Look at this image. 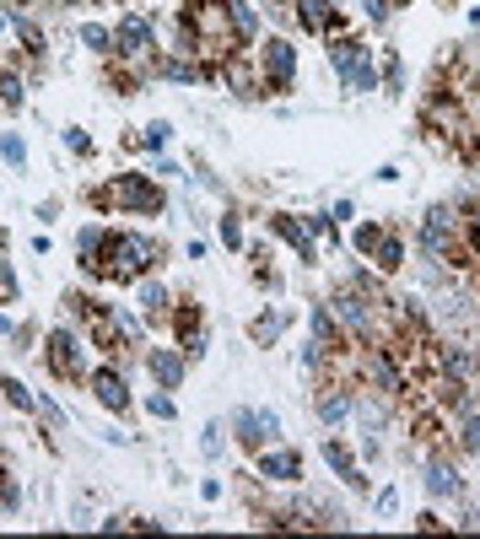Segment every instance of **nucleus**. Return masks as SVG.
<instances>
[{"mask_svg":"<svg viewBox=\"0 0 480 539\" xmlns=\"http://www.w3.org/2000/svg\"><path fill=\"white\" fill-rule=\"evenodd\" d=\"M98 200H114L120 211H135V216H157V211H162V189L146 179V173H120Z\"/></svg>","mask_w":480,"mask_h":539,"instance_id":"nucleus-1","label":"nucleus"},{"mask_svg":"<svg viewBox=\"0 0 480 539\" xmlns=\"http://www.w3.org/2000/svg\"><path fill=\"white\" fill-rule=\"evenodd\" d=\"M329 60H335V70L346 76V87H351V92H372V87H378L367 44H357V38H335V44H329Z\"/></svg>","mask_w":480,"mask_h":539,"instance_id":"nucleus-2","label":"nucleus"},{"mask_svg":"<svg viewBox=\"0 0 480 539\" xmlns=\"http://www.w3.org/2000/svg\"><path fill=\"white\" fill-rule=\"evenodd\" d=\"M49 372L70 383V378H81V340L70 335V329H55L49 335Z\"/></svg>","mask_w":480,"mask_h":539,"instance_id":"nucleus-3","label":"nucleus"},{"mask_svg":"<svg viewBox=\"0 0 480 539\" xmlns=\"http://www.w3.org/2000/svg\"><path fill=\"white\" fill-rule=\"evenodd\" d=\"M233 431H238L243 448L254 453V448H265V442H270V437H276L281 426H276V416H259V410H238V416H233Z\"/></svg>","mask_w":480,"mask_h":539,"instance_id":"nucleus-4","label":"nucleus"},{"mask_svg":"<svg viewBox=\"0 0 480 539\" xmlns=\"http://www.w3.org/2000/svg\"><path fill=\"white\" fill-rule=\"evenodd\" d=\"M114 49H120L124 60H141V55L151 49V22H146V16H124L120 33H114Z\"/></svg>","mask_w":480,"mask_h":539,"instance_id":"nucleus-5","label":"nucleus"},{"mask_svg":"<svg viewBox=\"0 0 480 539\" xmlns=\"http://www.w3.org/2000/svg\"><path fill=\"white\" fill-rule=\"evenodd\" d=\"M292 70H297L292 44H287V38H270V44H265V87H287Z\"/></svg>","mask_w":480,"mask_h":539,"instance_id":"nucleus-6","label":"nucleus"},{"mask_svg":"<svg viewBox=\"0 0 480 539\" xmlns=\"http://www.w3.org/2000/svg\"><path fill=\"white\" fill-rule=\"evenodd\" d=\"M146 367H151L157 389H179V383H183V357H179V351H168V346H157V351L146 357Z\"/></svg>","mask_w":480,"mask_h":539,"instance_id":"nucleus-7","label":"nucleus"},{"mask_svg":"<svg viewBox=\"0 0 480 539\" xmlns=\"http://www.w3.org/2000/svg\"><path fill=\"white\" fill-rule=\"evenodd\" d=\"M324 459H329V470L346 480L351 491H367V475L357 470V459H351V448H346V442H324Z\"/></svg>","mask_w":480,"mask_h":539,"instance_id":"nucleus-8","label":"nucleus"},{"mask_svg":"<svg viewBox=\"0 0 480 539\" xmlns=\"http://www.w3.org/2000/svg\"><path fill=\"white\" fill-rule=\"evenodd\" d=\"M297 16H302L308 33H324V38H329L335 22H340V16H335V0H297Z\"/></svg>","mask_w":480,"mask_h":539,"instance_id":"nucleus-9","label":"nucleus"},{"mask_svg":"<svg viewBox=\"0 0 480 539\" xmlns=\"http://www.w3.org/2000/svg\"><path fill=\"white\" fill-rule=\"evenodd\" d=\"M92 394H98V405H109V410H124V405H130V389H124V378L114 367H103V372L92 378Z\"/></svg>","mask_w":480,"mask_h":539,"instance_id":"nucleus-10","label":"nucleus"},{"mask_svg":"<svg viewBox=\"0 0 480 539\" xmlns=\"http://www.w3.org/2000/svg\"><path fill=\"white\" fill-rule=\"evenodd\" d=\"M426 485H432L437 496H459V491H464V480H459V470H454L448 459H432V464H426Z\"/></svg>","mask_w":480,"mask_h":539,"instance_id":"nucleus-11","label":"nucleus"},{"mask_svg":"<svg viewBox=\"0 0 480 539\" xmlns=\"http://www.w3.org/2000/svg\"><path fill=\"white\" fill-rule=\"evenodd\" d=\"M276 233L292 243L302 259H313V227H308V222H297V216H276Z\"/></svg>","mask_w":480,"mask_h":539,"instance_id":"nucleus-12","label":"nucleus"},{"mask_svg":"<svg viewBox=\"0 0 480 539\" xmlns=\"http://www.w3.org/2000/svg\"><path fill=\"white\" fill-rule=\"evenodd\" d=\"M259 475H265V480H297L302 475V459H297V453H265V459H259Z\"/></svg>","mask_w":480,"mask_h":539,"instance_id":"nucleus-13","label":"nucleus"},{"mask_svg":"<svg viewBox=\"0 0 480 539\" xmlns=\"http://www.w3.org/2000/svg\"><path fill=\"white\" fill-rule=\"evenodd\" d=\"M318 416L329 420V426H335V420H346V416H351V399L340 394V383H324V394H318Z\"/></svg>","mask_w":480,"mask_h":539,"instance_id":"nucleus-14","label":"nucleus"},{"mask_svg":"<svg viewBox=\"0 0 480 539\" xmlns=\"http://www.w3.org/2000/svg\"><path fill=\"white\" fill-rule=\"evenodd\" d=\"M151 76H162V81H200V76H205V65H189V60H151Z\"/></svg>","mask_w":480,"mask_h":539,"instance_id":"nucleus-15","label":"nucleus"},{"mask_svg":"<svg viewBox=\"0 0 480 539\" xmlns=\"http://www.w3.org/2000/svg\"><path fill=\"white\" fill-rule=\"evenodd\" d=\"M454 442H459V453H480V416H459Z\"/></svg>","mask_w":480,"mask_h":539,"instance_id":"nucleus-16","label":"nucleus"},{"mask_svg":"<svg viewBox=\"0 0 480 539\" xmlns=\"http://www.w3.org/2000/svg\"><path fill=\"white\" fill-rule=\"evenodd\" d=\"M168 292H162V286H141V307H146V318H151V324H157V318H168Z\"/></svg>","mask_w":480,"mask_h":539,"instance_id":"nucleus-17","label":"nucleus"},{"mask_svg":"<svg viewBox=\"0 0 480 539\" xmlns=\"http://www.w3.org/2000/svg\"><path fill=\"white\" fill-rule=\"evenodd\" d=\"M400 264H405V243L383 233V243H378V270H400Z\"/></svg>","mask_w":480,"mask_h":539,"instance_id":"nucleus-18","label":"nucleus"},{"mask_svg":"<svg viewBox=\"0 0 480 539\" xmlns=\"http://www.w3.org/2000/svg\"><path fill=\"white\" fill-rule=\"evenodd\" d=\"M281 329H287V313H265V318L254 324V340H259V346H270Z\"/></svg>","mask_w":480,"mask_h":539,"instance_id":"nucleus-19","label":"nucleus"},{"mask_svg":"<svg viewBox=\"0 0 480 539\" xmlns=\"http://www.w3.org/2000/svg\"><path fill=\"white\" fill-rule=\"evenodd\" d=\"M11 11H16V5H11ZM16 33H22V44H27V55H44V33H38V27H33V22L22 16V11H16Z\"/></svg>","mask_w":480,"mask_h":539,"instance_id":"nucleus-20","label":"nucleus"},{"mask_svg":"<svg viewBox=\"0 0 480 539\" xmlns=\"http://www.w3.org/2000/svg\"><path fill=\"white\" fill-rule=\"evenodd\" d=\"M0 103H5V109L22 103V76H16V70H0Z\"/></svg>","mask_w":480,"mask_h":539,"instance_id":"nucleus-21","label":"nucleus"},{"mask_svg":"<svg viewBox=\"0 0 480 539\" xmlns=\"http://www.w3.org/2000/svg\"><path fill=\"white\" fill-rule=\"evenodd\" d=\"M233 5V22H238L243 38H254V27H259V16H254V5H243V0H227Z\"/></svg>","mask_w":480,"mask_h":539,"instance_id":"nucleus-22","label":"nucleus"},{"mask_svg":"<svg viewBox=\"0 0 480 539\" xmlns=\"http://www.w3.org/2000/svg\"><path fill=\"white\" fill-rule=\"evenodd\" d=\"M0 157H5V162H16V168H22V162H27V146H22V140H16V135H0Z\"/></svg>","mask_w":480,"mask_h":539,"instance_id":"nucleus-23","label":"nucleus"},{"mask_svg":"<svg viewBox=\"0 0 480 539\" xmlns=\"http://www.w3.org/2000/svg\"><path fill=\"white\" fill-rule=\"evenodd\" d=\"M0 389H5V399H11V405H16V410H33V394H27V389H22V383H16V378H5V383H0Z\"/></svg>","mask_w":480,"mask_h":539,"instance_id":"nucleus-24","label":"nucleus"},{"mask_svg":"<svg viewBox=\"0 0 480 539\" xmlns=\"http://www.w3.org/2000/svg\"><path fill=\"white\" fill-rule=\"evenodd\" d=\"M357 416H361V426H367V431H378V426H383V405L361 399V405H357Z\"/></svg>","mask_w":480,"mask_h":539,"instance_id":"nucleus-25","label":"nucleus"},{"mask_svg":"<svg viewBox=\"0 0 480 539\" xmlns=\"http://www.w3.org/2000/svg\"><path fill=\"white\" fill-rule=\"evenodd\" d=\"M378 243H383V227H357V248L361 254H378Z\"/></svg>","mask_w":480,"mask_h":539,"instance_id":"nucleus-26","label":"nucleus"},{"mask_svg":"<svg viewBox=\"0 0 480 539\" xmlns=\"http://www.w3.org/2000/svg\"><path fill=\"white\" fill-rule=\"evenodd\" d=\"M81 38H87V49H98V55H109V49H114V38H109L103 27H87Z\"/></svg>","mask_w":480,"mask_h":539,"instance_id":"nucleus-27","label":"nucleus"},{"mask_svg":"<svg viewBox=\"0 0 480 539\" xmlns=\"http://www.w3.org/2000/svg\"><path fill=\"white\" fill-rule=\"evenodd\" d=\"M222 243H227V248H243V227H238V216H222Z\"/></svg>","mask_w":480,"mask_h":539,"instance_id":"nucleus-28","label":"nucleus"},{"mask_svg":"<svg viewBox=\"0 0 480 539\" xmlns=\"http://www.w3.org/2000/svg\"><path fill=\"white\" fill-rule=\"evenodd\" d=\"M65 146H70V151H76V157H92V140H87V135H81V130H65Z\"/></svg>","mask_w":480,"mask_h":539,"instance_id":"nucleus-29","label":"nucleus"},{"mask_svg":"<svg viewBox=\"0 0 480 539\" xmlns=\"http://www.w3.org/2000/svg\"><path fill=\"white\" fill-rule=\"evenodd\" d=\"M0 302H16V275H11V264H0Z\"/></svg>","mask_w":480,"mask_h":539,"instance_id":"nucleus-30","label":"nucleus"},{"mask_svg":"<svg viewBox=\"0 0 480 539\" xmlns=\"http://www.w3.org/2000/svg\"><path fill=\"white\" fill-rule=\"evenodd\" d=\"M383 81H389V92H400V81H405V70H400L394 55H389V65H383Z\"/></svg>","mask_w":480,"mask_h":539,"instance_id":"nucleus-31","label":"nucleus"},{"mask_svg":"<svg viewBox=\"0 0 480 539\" xmlns=\"http://www.w3.org/2000/svg\"><path fill=\"white\" fill-rule=\"evenodd\" d=\"M168 135H173L168 124H146V146H168Z\"/></svg>","mask_w":480,"mask_h":539,"instance_id":"nucleus-32","label":"nucleus"},{"mask_svg":"<svg viewBox=\"0 0 480 539\" xmlns=\"http://www.w3.org/2000/svg\"><path fill=\"white\" fill-rule=\"evenodd\" d=\"M361 11H367L372 22H383V16H389V0H361Z\"/></svg>","mask_w":480,"mask_h":539,"instance_id":"nucleus-33","label":"nucleus"},{"mask_svg":"<svg viewBox=\"0 0 480 539\" xmlns=\"http://www.w3.org/2000/svg\"><path fill=\"white\" fill-rule=\"evenodd\" d=\"M151 416L168 420V416H173V399H168V394H151Z\"/></svg>","mask_w":480,"mask_h":539,"instance_id":"nucleus-34","label":"nucleus"},{"mask_svg":"<svg viewBox=\"0 0 480 539\" xmlns=\"http://www.w3.org/2000/svg\"><path fill=\"white\" fill-rule=\"evenodd\" d=\"M389 5H405V0H389Z\"/></svg>","mask_w":480,"mask_h":539,"instance_id":"nucleus-35","label":"nucleus"}]
</instances>
